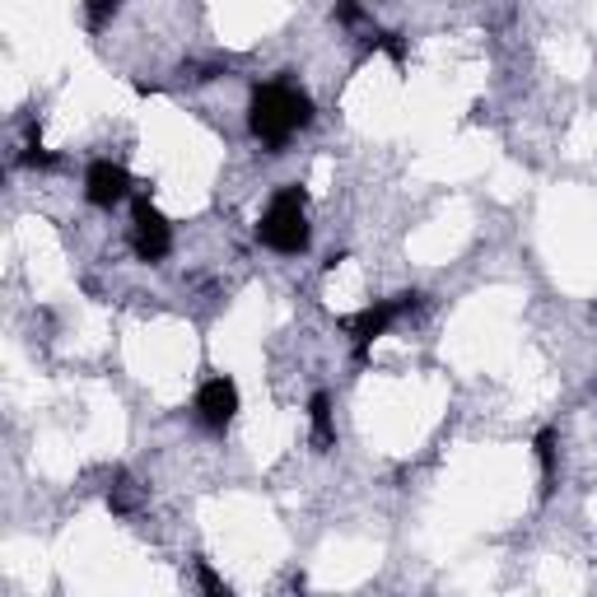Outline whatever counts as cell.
Returning <instances> with one entry per match:
<instances>
[{
    "mask_svg": "<svg viewBox=\"0 0 597 597\" xmlns=\"http://www.w3.org/2000/svg\"><path fill=\"white\" fill-rule=\"evenodd\" d=\"M238 406H243V397H238V383H234L229 373L206 378V383L196 388V402H192L196 421H202L210 434H225L238 421Z\"/></svg>",
    "mask_w": 597,
    "mask_h": 597,
    "instance_id": "5b68a950",
    "label": "cell"
},
{
    "mask_svg": "<svg viewBox=\"0 0 597 597\" xmlns=\"http://www.w3.org/2000/svg\"><path fill=\"white\" fill-rule=\"evenodd\" d=\"M313 117H317V108H313L308 89H298L285 75L267 79V85H257L248 94V131L267 154H281L298 131L313 127Z\"/></svg>",
    "mask_w": 597,
    "mask_h": 597,
    "instance_id": "6da1fadb",
    "label": "cell"
},
{
    "mask_svg": "<svg viewBox=\"0 0 597 597\" xmlns=\"http://www.w3.org/2000/svg\"><path fill=\"white\" fill-rule=\"evenodd\" d=\"M332 19H336L341 29H360L365 19H369V10H365V0H336V6H332Z\"/></svg>",
    "mask_w": 597,
    "mask_h": 597,
    "instance_id": "4fadbf2b",
    "label": "cell"
},
{
    "mask_svg": "<svg viewBox=\"0 0 597 597\" xmlns=\"http://www.w3.org/2000/svg\"><path fill=\"white\" fill-rule=\"evenodd\" d=\"M108 509L117 513V519H127V513L135 509V481L127 471H112V486H108Z\"/></svg>",
    "mask_w": 597,
    "mask_h": 597,
    "instance_id": "30bf717a",
    "label": "cell"
},
{
    "mask_svg": "<svg viewBox=\"0 0 597 597\" xmlns=\"http://www.w3.org/2000/svg\"><path fill=\"white\" fill-rule=\"evenodd\" d=\"M196 584H202V588H206L210 597H229V593H234V588H229V584L220 579V574L210 569V561H196Z\"/></svg>",
    "mask_w": 597,
    "mask_h": 597,
    "instance_id": "5bb4252c",
    "label": "cell"
},
{
    "mask_svg": "<svg viewBox=\"0 0 597 597\" xmlns=\"http://www.w3.org/2000/svg\"><path fill=\"white\" fill-rule=\"evenodd\" d=\"M131 169L127 164H117V159H94V164L85 169V202L94 210H112V206H122L127 196H131Z\"/></svg>",
    "mask_w": 597,
    "mask_h": 597,
    "instance_id": "8992f818",
    "label": "cell"
},
{
    "mask_svg": "<svg viewBox=\"0 0 597 597\" xmlns=\"http://www.w3.org/2000/svg\"><path fill=\"white\" fill-rule=\"evenodd\" d=\"M131 252H135V262H145V267H159L173 252V225H169V215L150 202V192H135V206H131Z\"/></svg>",
    "mask_w": 597,
    "mask_h": 597,
    "instance_id": "277c9868",
    "label": "cell"
},
{
    "mask_svg": "<svg viewBox=\"0 0 597 597\" xmlns=\"http://www.w3.org/2000/svg\"><path fill=\"white\" fill-rule=\"evenodd\" d=\"M532 453H536V471H542V486H536V495H542V500H551L555 481H561V434H555L551 425L536 430Z\"/></svg>",
    "mask_w": 597,
    "mask_h": 597,
    "instance_id": "52a82bcc",
    "label": "cell"
},
{
    "mask_svg": "<svg viewBox=\"0 0 597 597\" xmlns=\"http://www.w3.org/2000/svg\"><path fill=\"white\" fill-rule=\"evenodd\" d=\"M365 47H369V52H388L392 66H406V37H402V33H369Z\"/></svg>",
    "mask_w": 597,
    "mask_h": 597,
    "instance_id": "8fae6325",
    "label": "cell"
},
{
    "mask_svg": "<svg viewBox=\"0 0 597 597\" xmlns=\"http://www.w3.org/2000/svg\"><path fill=\"white\" fill-rule=\"evenodd\" d=\"M14 164L19 169H56V164H62L52 150H43V127H37V122H29V141H24V150H19Z\"/></svg>",
    "mask_w": 597,
    "mask_h": 597,
    "instance_id": "9c48e42d",
    "label": "cell"
},
{
    "mask_svg": "<svg viewBox=\"0 0 597 597\" xmlns=\"http://www.w3.org/2000/svg\"><path fill=\"white\" fill-rule=\"evenodd\" d=\"M425 304V294L421 290H402V294H392V298H378V304L360 308L355 317H346V332H350V341H355V360H365L369 346L378 341V336H388L392 323H402V317H411L415 308Z\"/></svg>",
    "mask_w": 597,
    "mask_h": 597,
    "instance_id": "3957f363",
    "label": "cell"
},
{
    "mask_svg": "<svg viewBox=\"0 0 597 597\" xmlns=\"http://www.w3.org/2000/svg\"><path fill=\"white\" fill-rule=\"evenodd\" d=\"M257 243L281 252V257H298L308 252L313 243V225H308V192L298 183H285L271 192V202L262 210V220H257Z\"/></svg>",
    "mask_w": 597,
    "mask_h": 597,
    "instance_id": "7a4b0ae2",
    "label": "cell"
},
{
    "mask_svg": "<svg viewBox=\"0 0 597 597\" xmlns=\"http://www.w3.org/2000/svg\"><path fill=\"white\" fill-rule=\"evenodd\" d=\"M308 425H313V448L332 453L336 448V421H332V397L327 392L308 397Z\"/></svg>",
    "mask_w": 597,
    "mask_h": 597,
    "instance_id": "ba28073f",
    "label": "cell"
},
{
    "mask_svg": "<svg viewBox=\"0 0 597 597\" xmlns=\"http://www.w3.org/2000/svg\"><path fill=\"white\" fill-rule=\"evenodd\" d=\"M122 6H127V0H85V19H89V29L98 33L104 24H112V19L122 14Z\"/></svg>",
    "mask_w": 597,
    "mask_h": 597,
    "instance_id": "7c38bea8",
    "label": "cell"
}]
</instances>
